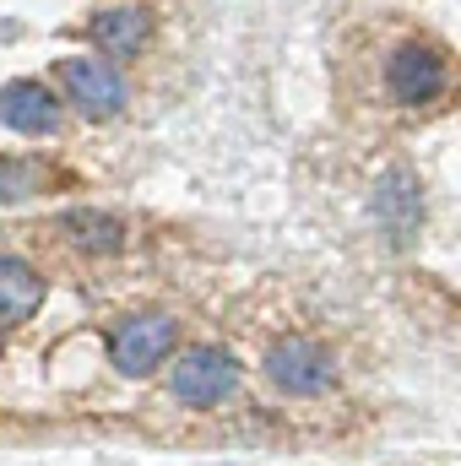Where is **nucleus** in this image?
Listing matches in <instances>:
<instances>
[{
    "instance_id": "obj_6",
    "label": "nucleus",
    "mask_w": 461,
    "mask_h": 466,
    "mask_svg": "<svg viewBox=\"0 0 461 466\" xmlns=\"http://www.w3.org/2000/svg\"><path fill=\"white\" fill-rule=\"evenodd\" d=\"M60 98L44 87V82H5L0 87V125L16 130V136H55L60 130Z\"/></svg>"
},
{
    "instance_id": "obj_9",
    "label": "nucleus",
    "mask_w": 461,
    "mask_h": 466,
    "mask_svg": "<svg viewBox=\"0 0 461 466\" xmlns=\"http://www.w3.org/2000/svg\"><path fill=\"white\" fill-rule=\"evenodd\" d=\"M38 304H44V277H38L27 260H11V255H0V326H16V320H27Z\"/></svg>"
},
{
    "instance_id": "obj_3",
    "label": "nucleus",
    "mask_w": 461,
    "mask_h": 466,
    "mask_svg": "<svg viewBox=\"0 0 461 466\" xmlns=\"http://www.w3.org/2000/svg\"><path fill=\"white\" fill-rule=\"evenodd\" d=\"M60 87L77 104V115L87 119H115L125 109V76L109 60H87V55L60 60Z\"/></svg>"
},
{
    "instance_id": "obj_5",
    "label": "nucleus",
    "mask_w": 461,
    "mask_h": 466,
    "mask_svg": "<svg viewBox=\"0 0 461 466\" xmlns=\"http://www.w3.org/2000/svg\"><path fill=\"white\" fill-rule=\"evenodd\" d=\"M385 87L396 104L418 109V104H435L446 93V55L435 44H402L385 66Z\"/></svg>"
},
{
    "instance_id": "obj_1",
    "label": "nucleus",
    "mask_w": 461,
    "mask_h": 466,
    "mask_svg": "<svg viewBox=\"0 0 461 466\" xmlns=\"http://www.w3.org/2000/svg\"><path fill=\"white\" fill-rule=\"evenodd\" d=\"M233 385H239V363L223 348H190L169 380L174 401H185V407H218L223 396H233Z\"/></svg>"
},
{
    "instance_id": "obj_2",
    "label": "nucleus",
    "mask_w": 461,
    "mask_h": 466,
    "mask_svg": "<svg viewBox=\"0 0 461 466\" xmlns=\"http://www.w3.org/2000/svg\"><path fill=\"white\" fill-rule=\"evenodd\" d=\"M266 374L288 396H321L337 380V363H332V352L321 348V342H310V337H282L277 348L266 352Z\"/></svg>"
},
{
    "instance_id": "obj_4",
    "label": "nucleus",
    "mask_w": 461,
    "mask_h": 466,
    "mask_svg": "<svg viewBox=\"0 0 461 466\" xmlns=\"http://www.w3.org/2000/svg\"><path fill=\"white\" fill-rule=\"evenodd\" d=\"M174 342H179V326L169 315H136V320H125L115 331L109 358H115V369L125 380H141V374H152L174 352Z\"/></svg>"
},
{
    "instance_id": "obj_10",
    "label": "nucleus",
    "mask_w": 461,
    "mask_h": 466,
    "mask_svg": "<svg viewBox=\"0 0 461 466\" xmlns=\"http://www.w3.org/2000/svg\"><path fill=\"white\" fill-rule=\"evenodd\" d=\"M60 228H66V238L77 249H87V255H115L119 244H125V223L109 218V212H87V207L82 212H66Z\"/></svg>"
},
{
    "instance_id": "obj_8",
    "label": "nucleus",
    "mask_w": 461,
    "mask_h": 466,
    "mask_svg": "<svg viewBox=\"0 0 461 466\" xmlns=\"http://www.w3.org/2000/svg\"><path fill=\"white\" fill-rule=\"evenodd\" d=\"M147 38H152V16L141 5H109L93 16V44L115 60H136L147 49Z\"/></svg>"
},
{
    "instance_id": "obj_11",
    "label": "nucleus",
    "mask_w": 461,
    "mask_h": 466,
    "mask_svg": "<svg viewBox=\"0 0 461 466\" xmlns=\"http://www.w3.org/2000/svg\"><path fill=\"white\" fill-rule=\"evenodd\" d=\"M38 190H44V168H38V163H22V157H0V207L33 201Z\"/></svg>"
},
{
    "instance_id": "obj_7",
    "label": "nucleus",
    "mask_w": 461,
    "mask_h": 466,
    "mask_svg": "<svg viewBox=\"0 0 461 466\" xmlns=\"http://www.w3.org/2000/svg\"><path fill=\"white\" fill-rule=\"evenodd\" d=\"M374 218H380V228L391 233L396 244H407L413 228L424 223V190H418V179L407 168H385L380 174V185H374Z\"/></svg>"
}]
</instances>
